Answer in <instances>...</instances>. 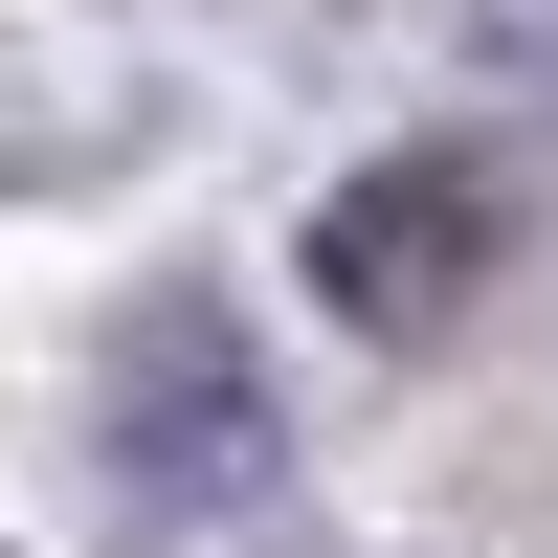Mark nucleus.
Returning a JSON list of instances; mask_svg holds the SVG:
<instances>
[{
    "instance_id": "2",
    "label": "nucleus",
    "mask_w": 558,
    "mask_h": 558,
    "mask_svg": "<svg viewBox=\"0 0 558 558\" xmlns=\"http://www.w3.org/2000/svg\"><path fill=\"white\" fill-rule=\"evenodd\" d=\"M313 313L336 336H447V313L514 268V157H470V134H402V157H357L336 202H313Z\"/></svg>"
},
{
    "instance_id": "1",
    "label": "nucleus",
    "mask_w": 558,
    "mask_h": 558,
    "mask_svg": "<svg viewBox=\"0 0 558 558\" xmlns=\"http://www.w3.org/2000/svg\"><path fill=\"white\" fill-rule=\"evenodd\" d=\"M89 447H112L134 536H223V514L291 492V402H268V357H246L223 291H134L112 336H89Z\"/></svg>"
},
{
    "instance_id": "3",
    "label": "nucleus",
    "mask_w": 558,
    "mask_h": 558,
    "mask_svg": "<svg viewBox=\"0 0 558 558\" xmlns=\"http://www.w3.org/2000/svg\"><path fill=\"white\" fill-rule=\"evenodd\" d=\"M402 45H425L447 89H536L558 112V0H402Z\"/></svg>"
}]
</instances>
